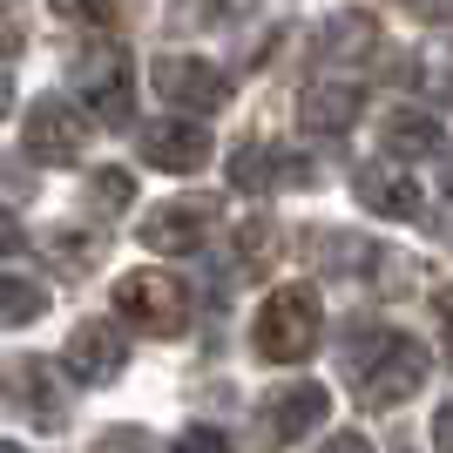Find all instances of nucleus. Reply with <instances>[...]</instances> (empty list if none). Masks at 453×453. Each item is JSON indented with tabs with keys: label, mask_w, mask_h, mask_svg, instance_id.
<instances>
[{
	"label": "nucleus",
	"mask_w": 453,
	"mask_h": 453,
	"mask_svg": "<svg viewBox=\"0 0 453 453\" xmlns=\"http://www.w3.org/2000/svg\"><path fill=\"white\" fill-rule=\"evenodd\" d=\"M434 142H440V122L419 115V109H399L393 122H386V150H399V156H426Z\"/></svg>",
	"instance_id": "obj_13"
},
{
	"label": "nucleus",
	"mask_w": 453,
	"mask_h": 453,
	"mask_svg": "<svg viewBox=\"0 0 453 453\" xmlns=\"http://www.w3.org/2000/svg\"><path fill=\"white\" fill-rule=\"evenodd\" d=\"M319 453H372V447H365V434H339V440H325Z\"/></svg>",
	"instance_id": "obj_21"
},
{
	"label": "nucleus",
	"mask_w": 453,
	"mask_h": 453,
	"mask_svg": "<svg viewBox=\"0 0 453 453\" xmlns=\"http://www.w3.org/2000/svg\"><path fill=\"white\" fill-rule=\"evenodd\" d=\"M319 339V298L311 291H278L257 311V352L265 359H304Z\"/></svg>",
	"instance_id": "obj_2"
},
{
	"label": "nucleus",
	"mask_w": 453,
	"mask_h": 453,
	"mask_svg": "<svg viewBox=\"0 0 453 453\" xmlns=\"http://www.w3.org/2000/svg\"><path fill=\"white\" fill-rule=\"evenodd\" d=\"M142 156L163 163V170H203L210 163V135L189 129V122H156V129L142 135Z\"/></svg>",
	"instance_id": "obj_7"
},
{
	"label": "nucleus",
	"mask_w": 453,
	"mask_h": 453,
	"mask_svg": "<svg viewBox=\"0 0 453 453\" xmlns=\"http://www.w3.org/2000/svg\"><path fill=\"white\" fill-rule=\"evenodd\" d=\"M176 453H224V440L210 434V426H196V434H183V447Z\"/></svg>",
	"instance_id": "obj_19"
},
{
	"label": "nucleus",
	"mask_w": 453,
	"mask_h": 453,
	"mask_svg": "<svg viewBox=\"0 0 453 453\" xmlns=\"http://www.w3.org/2000/svg\"><path fill=\"white\" fill-rule=\"evenodd\" d=\"M359 196L379 210V217H419V189L406 183L399 170H386V163H372V170H359Z\"/></svg>",
	"instance_id": "obj_10"
},
{
	"label": "nucleus",
	"mask_w": 453,
	"mask_h": 453,
	"mask_svg": "<svg viewBox=\"0 0 453 453\" xmlns=\"http://www.w3.org/2000/svg\"><path fill=\"white\" fill-rule=\"evenodd\" d=\"M0 453H14V447H0Z\"/></svg>",
	"instance_id": "obj_25"
},
{
	"label": "nucleus",
	"mask_w": 453,
	"mask_h": 453,
	"mask_svg": "<svg viewBox=\"0 0 453 453\" xmlns=\"http://www.w3.org/2000/svg\"><path fill=\"white\" fill-rule=\"evenodd\" d=\"M434 440H440V453H453V399L440 406V419H434Z\"/></svg>",
	"instance_id": "obj_20"
},
{
	"label": "nucleus",
	"mask_w": 453,
	"mask_h": 453,
	"mask_svg": "<svg viewBox=\"0 0 453 453\" xmlns=\"http://www.w3.org/2000/svg\"><path fill=\"white\" fill-rule=\"evenodd\" d=\"M7 109H14V81L0 75V115H7Z\"/></svg>",
	"instance_id": "obj_22"
},
{
	"label": "nucleus",
	"mask_w": 453,
	"mask_h": 453,
	"mask_svg": "<svg viewBox=\"0 0 453 453\" xmlns=\"http://www.w3.org/2000/svg\"><path fill=\"white\" fill-rule=\"evenodd\" d=\"M359 365V393L365 406H393V399L419 393V379H426V352H419L413 339H372V359H352Z\"/></svg>",
	"instance_id": "obj_1"
},
{
	"label": "nucleus",
	"mask_w": 453,
	"mask_h": 453,
	"mask_svg": "<svg viewBox=\"0 0 453 453\" xmlns=\"http://www.w3.org/2000/svg\"><path fill=\"white\" fill-rule=\"evenodd\" d=\"M7 393H14V399H27V419H41V426H55V419H61V399H55V365H48V359L14 365V372H7Z\"/></svg>",
	"instance_id": "obj_8"
},
{
	"label": "nucleus",
	"mask_w": 453,
	"mask_h": 453,
	"mask_svg": "<svg viewBox=\"0 0 453 453\" xmlns=\"http://www.w3.org/2000/svg\"><path fill=\"white\" fill-rule=\"evenodd\" d=\"M406 7H419V14H440V7H447V0H406Z\"/></svg>",
	"instance_id": "obj_23"
},
{
	"label": "nucleus",
	"mask_w": 453,
	"mask_h": 453,
	"mask_svg": "<svg viewBox=\"0 0 453 453\" xmlns=\"http://www.w3.org/2000/svg\"><path fill=\"white\" fill-rule=\"evenodd\" d=\"M325 48H332V55H365V48H372V14H345V20H332Z\"/></svg>",
	"instance_id": "obj_16"
},
{
	"label": "nucleus",
	"mask_w": 453,
	"mask_h": 453,
	"mask_svg": "<svg viewBox=\"0 0 453 453\" xmlns=\"http://www.w3.org/2000/svg\"><path fill=\"white\" fill-rule=\"evenodd\" d=\"M115 304H122V319L142 325V332H176V325H183V284L163 278V271H135V278H122Z\"/></svg>",
	"instance_id": "obj_3"
},
{
	"label": "nucleus",
	"mask_w": 453,
	"mask_h": 453,
	"mask_svg": "<svg viewBox=\"0 0 453 453\" xmlns=\"http://www.w3.org/2000/svg\"><path fill=\"white\" fill-rule=\"evenodd\" d=\"M352 115H359V88H345V81H319V88L304 95V129H311V135L345 129Z\"/></svg>",
	"instance_id": "obj_11"
},
{
	"label": "nucleus",
	"mask_w": 453,
	"mask_h": 453,
	"mask_svg": "<svg viewBox=\"0 0 453 453\" xmlns=\"http://www.w3.org/2000/svg\"><path fill=\"white\" fill-rule=\"evenodd\" d=\"M156 88L170 95V102H183V109H217L224 102V75L210 61H189V55L156 61Z\"/></svg>",
	"instance_id": "obj_6"
},
{
	"label": "nucleus",
	"mask_w": 453,
	"mask_h": 453,
	"mask_svg": "<svg viewBox=\"0 0 453 453\" xmlns=\"http://www.w3.org/2000/svg\"><path fill=\"white\" fill-rule=\"evenodd\" d=\"M319 413H325V393L319 386H291V399H271V434H284V440H298L304 426H319Z\"/></svg>",
	"instance_id": "obj_12"
},
{
	"label": "nucleus",
	"mask_w": 453,
	"mask_h": 453,
	"mask_svg": "<svg viewBox=\"0 0 453 453\" xmlns=\"http://www.w3.org/2000/svg\"><path fill=\"white\" fill-rule=\"evenodd\" d=\"M27 150H35L41 163H68V156L81 150V115L68 109L61 95L35 102V115H27Z\"/></svg>",
	"instance_id": "obj_5"
},
{
	"label": "nucleus",
	"mask_w": 453,
	"mask_h": 453,
	"mask_svg": "<svg viewBox=\"0 0 453 453\" xmlns=\"http://www.w3.org/2000/svg\"><path fill=\"white\" fill-rule=\"evenodd\" d=\"M41 319V284L35 278H0V325Z\"/></svg>",
	"instance_id": "obj_15"
},
{
	"label": "nucleus",
	"mask_w": 453,
	"mask_h": 453,
	"mask_svg": "<svg viewBox=\"0 0 453 453\" xmlns=\"http://www.w3.org/2000/svg\"><path fill=\"white\" fill-rule=\"evenodd\" d=\"M203 217H210L203 203H196V210H163V217H150V224H142V237H150L156 250H163V244H196Z\"/></svg>",
	"instance_id": "obj_14"
},
{
	"label": "nucleus",
	"mask_w": 453,
	"mask_h": 453,
	"mask_svg": "<svg viewBox=\"0 0 453 453\" xmlns=\"http://www.w3.org/2000/svg\"><path fill=\"white\" fill-rule=\"evenodd\" d=\"M55 7H61L68 20H109V7H115V0H55Z\"/></svg>",
	"instance_id": "obj_18"
},
{
	"label": "nucleus",
	"mask_w": 453,
	"mask_h": 453,
	"mask_svg": "<svg viewBox=\"0 0 453 453\" xmlns=\"http://www.w3.org/2000/svg\"><path fill=\"white\" fill-rule=\"evenodd\" d=\"M115 359H122V339H115L109 325H81L75 345H68V365H75L88 386H102V379H115Z\"/></svg>",
	"instance_id": "obj_9"
},
{
	"label": "nucleus",
	"mask_w": 453,
	"mask_h": 453,
	"mask_svg": "<svg viewBox=\"0 0 453 453\" xmlns=\"http://www.w3.org/2000/svg\"><path fill=\"white\" fill-rule=\"evenodd\" d=\"M88 196H95V210H122V203L135 196V183H129L122 170H102V176L88 183Z\"/></svg>",
	"instance_id": "obj_17"
},
{
	"label": "nucleus",
	"mask_w": 453,
	"mask_h": 453,
	"mask_svg": "<svg viewBox=\"0 0 453 453\" xmlns=\"http://www.w3.org/2000/svg\"><path fill=\"white\" fill-rule=\"evenodd\" d=\"M447 359H453V319H447Z\"/></svg>",
	"instance_id": "obj_24"
},
{
	"label": "nucleus",
	"mask_w": 453,
	"mask_h": 453,
	"mask_svg": "<svg viewBox=\"0 0 453 453\" xmlns=\"http://www.w3.org/2000/svg\"><path fill=\"white\" fill-rule=\"evenodd\" d=\"M75 88L88 95L109 122H122V115H129V55H122L115 41H95L88 55L75 61Z\"/></svg>",
	"instance_id": "obj_4"
}]
</instances>
